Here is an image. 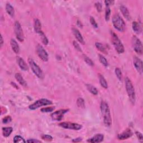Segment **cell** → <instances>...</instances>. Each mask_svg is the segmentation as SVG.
<instances>
[{
    "label": "cell",
    "instance_id": "cell-1",
    "mask_svg": "<svg viewBox=\"0 0 143 143\" xmlns=\"http://www.w3.org/2000/svg\"><path fill=\"white\" fill-rule=\"evenodd\" d=\"M101 111L104 119V122L106 126H110L112 124L110 110L107 102L102 101L101 103Z\"/></svg>",
    "mask_w": 143,
    "mask_h": 143
},
{
    "label": "cell",
    "instance_id": "cell-2",
    "mask_svg": "<svg viewBox=\"0 0 143 143\" xmlns=\"http://www.w3.org/2000/svg\"><path fill=\"white\" fill-rule=\"evenodd\" d=\"M125 82L126 90L129 100L132 104H134L135 103V98L136 97H135V92L133 83H132L130 79L127 77L125 79Z\"/></svg>",
    "mask_w": 143,
    "mask_h": 143
},
{
    "label": "cell",
    "instance_id": "cell-3",
    "mask_svg": "<svg viewBox=\"0 0 143 143\" xmlns=\"http://www.w3.org/2000/svg\"><path fill=\"white\" fill-rule=\"evenodd\" d=\"M112 24L116 30L120 32L124 31L126 24L124 20L118 14H116L112 17Z\"/></svg>",
    "mask_w": 143,
    "mask_h": 143
},
{
    "label": "cell",
    "instance_id": "cell-4",
    "mask_svg": "<svg viewBox=\"0 0 143 143\" xmlns=\"http://www.w3.org/2000/svg\"><path fill=\"white\" fill-rule=\"evenodd\" d=\"M111 38L112 44L117 52L119 54L123 53L124 52V47L122 45V43L121 42L117 35L112 31L111 32Z\"/></svg>",
    "mask_w": 143,
    "mask_h": 143
},
{
    "label": "cell",
    "instance_id": "cell-5",
    "mask_svg": "<svg viewBox=\"0 0 143 143\" xmlns=\"http://www.w3.org/2000/svg\"><path fill=\"white\" fill-rule=\"evenodd\" d=\"M51 104H52V102L51 101L46 98H42L40 100L35 101L34 104L29 106V108L31 110H34L37 109L42 107V106L49 105Z\"/></svg>",
    "mask_w": 143,
    "mask_h": 143
},
{
    "label": "cell",
    "instance_id": "cell-6",
    "mask_svg": "<svg viewBox=\"0 0 143 143\" xmlns=\"http://www.w3.org/2000/svg\"><path fill=\"white\" fill-rule=\"evenodd\" d=\"M28 62H29V65H30V67H31L33 73H34L38 78H43V73L42 69L40 68L39 66L36 64L35 62L31 58L29 59Z\"/></svg>",
    "mask_w": 143,
    "mask_h": 143
},
{
    "label": "cell",
    "instance_id": "cell-7",
    "mask_svg": "<svg viewBox=\"0 0 143 143\" xmlns=\"http://www.w3.org/2000/svg\"><path fill=\"white\" fill-rule=\"evenodd\" d=\"M132 44L134 50L135 52L139 55H141L142 54V43L136 36H133L132 38Z\"/></svg>",
    "mask_w": 143,
    "mask_h": 143
},
{
    "label": "cell",
    "instance_id": "cell-8",
    "mask_svg": "<svg viewBox=\"0 0 143 143\" xmlns=\"http://www.w3.org/2000/svg\"><path fill=\"white\" fill-rule=\"evenodd\" d=\"M59 126L67 129H71L74 130H79L82 128L81 125L70 122H63L59 124Z\"/></svg>",
    "mask_w": 143,
    "mask_h": 143
},
{
    "label": "cell",
    "instance_id": "cell-9",
    "mask_svg": "<svg viewBox=\"0 0 143 143\" xmlns=\"http://www.w3.org/2000/svg\"><path fill=\"white\" fill-rule=\"evenodd\" d=\"M14 30L17 40H19L20 42H23L24 39V33L23 29L21 28V25L20 24L19 22L16 21L15 23Z\"/></svg>",
    "mask_w": 143,
    "mask_h": 143
},
{
    "label": "cell",
    "instance_id": "cell-10",
    "mask_svg": "<svg viewBox=\"0 0 143 143\" xmlns=\"http://www.w3.org/2000/svg\"><path fill=\"white\" fill-rule=\"evenodd\" d=\"M36 53H37L39 57L43 62H47L48 60V54L41 45L38 44L36 46Z\"/></svg>",
    "mask_w": 143,
    "mask_h": 143
},
{
    "label": "cell",
    "instance_id": "cell-11",
    "mask_svg": "<svg viewBox=\"0 0 143 143\" xmlns=\"http://www.w3.org/2000/svg\"><path fill=\"white\" fill-rule=\"evenodd\" d=\"M69 111L68 109H63L60 110L59 111H57L56 112H53L52 115H51V117L53 120L54 121H61L62 119H63V117L65 114L66 113H67Z\"/></svg>",
    "mask_w": 143,
    "mask_h": 143
},
{
    "label": "cell",
    "instance_id": "cell-12",
    "mask_svg": "<svg viewBox=\"0 0 143 143\" xmlns=\"http://www.w3.org/2000/svg\"><path fill=\"white\" fill-rule=\"evenodd\" d=\"M134 65L137 71L140 73L142 74V62L140 59L138 58L137 57L134 58Z\"/></svg>",
    "mask_w": 143,
    "mask_h": 143
},
{
    "label": "cell",
    "instance_id": "cell-13",
    "mask_svg": "<svg viewBox=\"0 0 143 143\" xmlns=\"http://www.w3.org/2000/svg\"><path fill=\"white\" fill-rule=\"evenodd\" d=\"M133 135V133L130 129H127L124 131H123L121 134H120L117 136V138L119 140H125V139H129Z\"/></svg>",
    "mask_w": 143,
    "mask_h": 143
},
{
    "label": "cell",
    "instance_id": "cell-14",
    "mask_svg": "<svg viewBox=\"0 0 143 143\" xmlns=\"http://www.w3.org/2000/svg\"><path fill=\"white\" fill-rule=\"evenodd\" d=\"M104 135L102 134H96V135L92 138H91L87 140V142H91V143H95V142H101L104 140Z\"/></svg>",
    "mask_w": 143,
    "mask_h": 143
},
{
    "label": "cell",
    "instance_id": "cell-15",
    "mask_svg": "<svg viewBox=\"0 0 143 143\" xmlns=\"http://www.w3.org/2000/svg\"><path fill=\"white\" fill-rule=\"evenodd\" d=\"M72 31H73V34H74V35L75 36V37L77 39V40L80 44H83V45L85 44V41H84L82 36L78 29L73 28L72 29Z\"/></svg>",
    "mask_w": 143,
    "mask_h": 143
},
{
    "label": "cell",
    "instance_id": "cell-16",
    "mask_svg": "<svg viewBox=\"0 0 143 143\" xmlns=\"http://www.w3.org/2000/svg\"><path fill=\"white\" fill-rule=\"evenodd\" d=\"M17 64H19L20 68L22 69L23 71H27L29 69V67L26 63V62L24 61L23 58H21L20 57H17Z\"/></svg>",
    "mask_w": 143,
    "mask_h": 143
},
{
    "label": "cell",
    "instance_id": "cell-17",
    "mask_svg": "<svg viewBox=\"0 0 143 143\" xmlns=\"http://www.w3.org/2000/svg\"><path fill=\"white\" fill-rule=\"evenodd\" d=\"M120 10H121V11L124 16L125 17L127 20H130L131 16H130L129 10H128V9H127V7L123 6V5L121 6Z\"/></svg>",
    "mask_w": 143,
    "mask_h": 143
},
{
    "label": "cell",
    "instance_id": "cell-18",
    "mask_svg": "<svg viewBox=\"0 0 143 143\" xmlns=\"http://www.w3.org/2000/svg\"><path fill=\"white\" fill-rule=\"evenodd\" d=\"M11 46L13 52L16 54L19 53L20 52V47L18 45V43L16 42L15 40L12 39L11 40Z\"/></svg>",
    "mask_w": 143,
    "mask_h": 143
},
{
    "label": "cell",
    "instance_id": "cell-19",
    "mask_svg": "<svg viewBox=\"0 0 143 143\" xmlns=\"http://www.w3.org/2000/svg\"><path fill=\"white\" fill-rule=\"evenodd\" d=\"M132 27H133V30L134 32L137 34H140L142 31V29L140 24L138 23V22H133V24H132Z\"/></svg>",
    "mask_w": 143,
    "mask_h": 143
},
{
    "label": "cell",
    "instance_id": "cell-20",
    "mask_svg": "<svg viewBox=\"0 0 143 143\" xmlns=\"http://www.w3.org/2000/svg\"><path fill=\"white\" fill-rule=\"evenodd\" d=\"M34 30L35 32L39 34L42 31L41 23H40V21L37 19H35L34 20Z\"/></svg>",
    "mask_w": 143,
    "mask_h": 143
},
{
    "label": "cell",
    "instance_id": "cell-21",
    "mask_svg": "<svg viewBox=\"0 0 143 143\" xmlns=\"http://www.w3.org/2000/svg\"><path fill=\"white\" fill-rule=\"evenodd\" d=\"M15 78L16 79V80L18 81L21 85L23 86H27V83L25 81V79H24V78L22 77V76L21 75V74L20 73H16L15 74Z\"/></svg>",
    "mask_w": 143,
    "mask_h": 143
},
{
    "label": "cell",
    "instance_id": "cell-22",
    "mask_svg": "<svg viewBox=\"0 0 143 143\" xmlns=\"http://www.w3.org/2000/svg\"><path fill=\"white\" fill-rule=\"evenodd\" d=\"M98 78H99V80H100V83L101 86L103 88H104L107 89L108 88L107 82L106 81L105 78H104V77L100 74H98Z\"/></svg>",
    "mask_w": 143,
    "mask_h": 143
},
{
    "label": "cell",
    "instance_id": "cell-23",
    "mask_svg": "<svg viewBox=\"0 0 143 143\" xmlns=\"http://www.w3.org/2000/svg\"><path fill=\"white\" fill-rule=\"evenodd\" d=\"M13 131L12 127H3L2 129V133L3 137H8L12 133Z\"/></svg>",
    "mask_w": 143,
    "mask_h": 143
},
{
    "label": "cell",
    "instance_id": "cell-24",
    "mask_svg": "<svg viewBox=\"0 0 143 143\" xmlns=\"http://www.w3.org/2000/svg\"><path fill=\"white\" fill-rule=\"evenodd\" d=\"M6 10L10 16L13 17L15 14V10L13 7L10 3H7L6 6Z\"/></svg>",
    "mask_w": 143,
    "mask_h": 143
},
{
    "label": "cell",
    "instance_id": "cell-25",
    "mask_svg": "<svg viewBox=\"0 0 143 143\" xmlns=\"http://www.w3.org/2000/svg\"><path fill=\"white\" fill-rule=\"evenodd\" d=\"M95 45H96V47H97V49L100 50V52H101L102 53H105V54H107V50H106V49L105 48V47L104 46V45L102 44L98 43V42H96V44H95Z\"/></svg>",
    "mask_w": 143,
    "mask_h": 143
},
{
    "label": "cell",
    "instance_id": "cell-26",
    "mask_svg": "<svg viewBox=\"0 0 143 143\" xmlns=\"http://www.w3.org/2000/svg\"><path fill=\"white\" fill-rule=\"evenodd\" d=\"M86 87L88 91H90L92 94L97 95L98 94V91L97 88L91 85H86Z\"/></svg>",
    "mask_w": 143,
    "mask_h": 143
},
{
    "label": "cell",
    "instance_id": "cell-27",
    "mask_svg": "<svg viewBox=\"0 0 143 143\" xmlns=\"http://www.w3.org/2000/svg\"><path fill=\"white\" fill-rule=\"evenodd\" d=\"M98 57H99V60H100V62H101V64H103L106 67H107L108 65V62H107V59L105 58V57L101 54L98 55Z\"/></svg>",
    "mask_w": 143,
    "mask_h": 143
},
{
    "label": "cell",
    "instance_id": "cell-28",
    "mask_svg": "<svg viewBox=\"0 0 143 143\" xmlns=\"http://www.w3.org/2000/svg\"><path fill=\"white\" fill-rule=\"evenodd\" d=\"M77 105L78 107L81 108H84L85 107V101H84L82 98H78L77 101Z\"/></svg>",
    "mask_w": 143,
    "mask_h": 143
},
{
    "label": "cell",
    "instance_id": "cell-29",
    "mask_svg": "<svg viewBox=\"0 0 143 143\" xmlns=\"http://www.w3.org/2000/svg\"><path fill=\"white\" fill-rule=\"evenodd\" d=\"M40 36V38H41V39H42V41L43 42V43L44 44L46 45H47V44H48V40H47L46 36H45V34L44 33L43 31H42L39 34Z\"/></svg>",
    "mask_w": 143,
    "mask_h": 143
},
{
    "label": "cell",
    "instance_id": "cell-30",
    "mask_svg": "<svg viewBox=\"0 0 143 143\" xmlns=\"http://www.w3.org/2000/svg\"><path fill=\"white\" fill-rule=\"evenodd\" d=\"M111 15V10L109 6H106L105 11V19L106 21H108Z\"/></svg>",
    "mask_w": 143,
    "mask_h": 143
},
{
    "label": "cell",
    "instance_id": "cell-31",
    "mask_svg": "<svg viewBox=\"0 0 143 143\" xmlns=\"http://www.w3.org/2000/svg\"><path fill=\"white\" fill-rule=\"evenodd\" d=\"M13 142L15 143L17 142H25L26 141L24 140V139L21 137V136H19V135H17L15 136L13 138Z\"/></svg>",
    "mask_w": 143,
    "mask_h": 143
},
{
    "label": "cell",
    "instance_id": "cell-32",
    "mask_svg": "<svg viewBox=\"0 0 143 143\" xmlns=\"http://www.w3.org/2000/svg\"><path fill=\"white\" fill-rule=\"evenodd\" d=\"M115 74L117 76V78L119 79V80H120V81L122 80V73L120 68H116L115 69Z\"/></svg>",
    "mask_w": 143,
    "mask_h": 143
},
{
    "label": "cell",
    "instance_id": "cell-33",
    "mask_svg": "<svg viewBox=\"0 0 143 143\" xmlns=\"http://www.w3.org/2000/svg\"><path fill=\"white\" fill-rule=\"evenodd\" d=\"M54 107H44L41 109V111L42 112H50L54 110Z\"/></svg>",
    "mask_w": 143,
    "mask_h": 143
},
{
    "label": "cell",
    "instance_id": "cell-34",
    "mask_svg": "<svg viewBox=\"0 0 143 143\" xmlns=\"http://www.w3.org/2000/svg\"><path fill=\"white\" fill-rule=\"evenodd\" d=\"M83 59H84V60L86 62V63L87 64H88L90 66H93L94 65L92 60L88 57H87L86 56H83Z\"/></svg>",
    "mask_w": 143,
    "mask_h": 143
},
{
    "label": "cell",
    "instance_id": "cell-35",
    "mask_svg": "<svg viewBox=\"0 0 143 143\" xmlns=\"http://www.w3.org/2000/svg\"><path fill=\"white\" fill-rule=\"evenodd\" d=\"M42 139L44 140L47 141H51L53 140V137L49 135H43L42 136Z\"/></svg>",
    "mask_w": 143,
    "mask_h": 143
},
{
    "label": "cell",
    "instance_id": "cell-36",
    "mask_svg": "<svg viewBox=\"0 0 143 143\" xmlns=\"http://www.w3.org/2000/svg\"><path fill=\"white\" fill-rule=\"evenodd\" d=\"M11 117L10 116H7L6 117H5L2 120V122L3 124H8L11 121Z\"/></svg>",
    "mask_w": 143,
    "mask_h": 143
},
{
    "label": "cell",
    "instance_id": "cell-37",
    "mask_svg": "<svg viewBox=\"0 0 143 143\" xmlns=\"http://www.w3.org/2000/svg\"><path fill=\"white\" fill-rule=\"evenodd\" d=\"M90 22H91V24H92V25L93 27H94L95 28H98V25L96 23V21L93 17H92V16L90 17Z\"/></svg>",
    "mask_w": 143,
    "mask_h": 143
},
{
    "label": "cell",
    "instance_id": "cell-38",
    "mask_svg": "<svg viewBox=\"0 0 143 143\" xmlns=\"http://www.w3.org/2000/svg\"><path fill=\"white\" fill-rule=\"evenodd\" d=\"M73 45H74L75 49L79 51V52H82V49H81V47H80V46H79V45L78 44L77 42H76V41H74L73 42Z\"/></svg>",
    "mask_w": 143,
    "mask_h": 143
},
{
    "label": "cell",
    "instance_id": "cell-39",
    "mask_svg": "<svg viewBox=\"0 0 143 143\" xmlns=\"http://www.w3.org/2000/svg\"><path fill=\"white\" fill-rule=\"evenodd\" d=\"M95 6H96V9H97V11L99 12H101L102 9L101 3L100 2H97V3H95Z\"/></svg>",
    "mask_w": 143,
    "mask_h": 143
},
{
    "label": "cell",
    "instance_id": "cell-40",
    "mask_svg": "<svg viewBox=\"0 0 143 143\" xmlns=\"http://www.w3.org/2000/svg\"><path fill=\"white\" fill-rule=\"evenodd\" d=\"M135 134H136L139 140H140L142 141V140H143V137H142V134L141 133H140V132H139V131H137L136 133H135Z\"/></svg>",
    "mask_w": 143,
    "mask_h": 143
},
{
    "label": "cell",
    "instance_id": "cell-41",
    "mask_svg": "<svg viewBox=\"0 0 143 143\" xmlns=\"http://www.w3.org/2000/svg\"><path fill=\"white\" fill-rule=\"evenodd\" d=\"M27 142L32 143V142H41L42 141L40 140H35V139H29V140H27Z\"/></svg>",
    "mask_w": 143,
    "mask_h": 143
},
{
    "label": "cell",
    "instance_id": "cell-42",
    "mask_svg": "<svg viewBox=\"0 0 143 143\" xmlns=\"http://www.w3.org/2000/svg\"><path fill=\"white\" fill-rule=\"evenodd\" d=\"M113 3H114V1H109V0H108V1H105V3L106 6H110V5H112Z\"/></svg>",
    "mask_w": 143,
    "mask_h": 143
},
{
    "label": "cell",
    "instance_id": "cell-43",
    "mask_svg": "<svg viewBox=\"0 0 143 143\" xmlns=\"http://www.w3.org/2000/svg\"><path fill=\"white\" fill-rule=\"evenodd\" d=\"M82 140V139L81 138H76V139H73L72 141L74 142H78L81 141Z\"/></svg>",
    "mask_w": 143,
    "mask_h": 143
},
{
    "label": "cell",
    "instance_id": "cell-44",
    "mask_svg": "<svg viewBox=\"0 0 143 143\" xmlns=\"http://www.w3.org/2000/svg\"><path fill=\"white\" fill-rule=\"evenodd\" d=\"M0 45H1V47H2L3 45V39L2 35L1 36V43H0Z\"/></svg>",
    "mask_w": 143,
    "mask_h": 143
},
{
    "label": "cell",
    "instance_id": "cell-45",
    "mask_svg": "<svg viewBox=\"0 0 143 143\" xmlns=\"http://www.w3.org/2000/svg\"><path fill=\"white\" fill-rule=\"evenodd\" d=\"M77 25H78V26L80 28V27H82V24H81V23H80V22L79 21V20H78L77 21Z\"/></svg>",
    "mask_w": 143,
    "mask_h": 143
}]
</instances>
